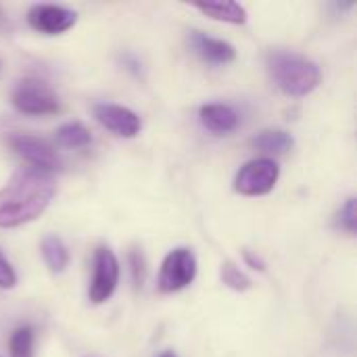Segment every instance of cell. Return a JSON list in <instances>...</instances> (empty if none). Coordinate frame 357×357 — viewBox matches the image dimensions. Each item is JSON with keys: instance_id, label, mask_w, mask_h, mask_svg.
<instances>
[{"instance_id": "cell-1", "label": "cell", "mask_w": 357, "mask_h": 357, "mask_svg": "<svg viewBox=\"0 0 357 357\" xmlns=\"http://www.w3.org/2000/svg\"><path fill=\"white\" fill-rule=\"evenodd\" d=\"M56 184L50 172L17 169L0 188V228H17L40 218L50 205Z\"/></svg>"}, {"instance_id": "cell-2", "label": "cell", "mask_w": 357, "mask_h": 357, "mask_svg": "<svg viewBox=\"0 0 357 357\" xmlns=\"http://www.w3.org/2000/svg\"><path fill=\"white\" fill-rule=\"evenodd\" d=\"M268 67L276 86L289 96H305L320 84V67L295 52L274 50L268 54Z\"/></svg>"}, {"instance_id": "cell-3", "label": "cell", "mask_w": 357, "mask_h": 357, "mask_svg": "<svg viewBox=\"0 0 357 357\" xmlns=\"http://www.w3.org/2000/svg\"><path fill=\"white\" fill-rule=\"evenodd\" d=\"M280 176V167L274 159H253L247 165L241 167V172L234 178L236 192L245 197H261L268 195Z\"/></svg>"}, {"instance_id": "cell-4", "label": "cell", "mask_w": 357, "mask_h": 357, "mask_svg": "<svg viewBox=\"0 0 357 357\" xmlns=\"http://www.w3.org/2000/svg\"><path fill=\"white\" fill-rule=\"evenodd\" d=\"M197 276V257L190 249H174L165 255L157 287L161 293H176L186 289Z\"/></svg>"}, {"instance_id": "cell-5", "label": "cell", "mask_w": 357, "mask_h": 357, "mask_svg": "<svg viewBox=\"0 0 357 357\" xmlns=\"http://www.w3.org/2000/svg\"><path fill=\"white\" fill-rule=\"evenodd\" d=\"M13 105L25 115H52L59 111L56 94L40 79L27 77L13 90Z\"/></svg>"}, {"instance_id": "cell-6", "label": "cell", "mask_w": 357, "mask_h": 357, "mask_svg": "<svg viewBox=\"0 0 357 357\" xmlns=\"http://www.w3.org/2000/svg\"><path fill=\"white\" fill-rule=\"evenodd\" d=\"M119 282V261L109 247H98L94 253V270L88 289L92 303H105L117 289Z\"/></svg>"}, {"instance_id": "cell-7", "label": "cell", "mask_w": 357, "mask_h": 357, "mask_svg": "<svg viewBox=\"0 0 357 357\" xmlns=\"http://www.w3.org/2000/svg\"><path fill=\"white\" fill-rule=\"evenodd\" d=\"M6 142L21 159L29 163V167L50 174L61 167V159L56 151L42 138H36L31 134H10Z\"/></svg>"}, {"instance_id": "cell-8", "label": "cell", "mask_w": 357, "mask_h": 357, "mask_svg": "<svg viewBox=\"0 0 357 357\" xmlns=\"http://www.w3.org/2000/svg\"><path fill=\"white\" fill-rule=\"evenodd\" d=\"M77 15L65 6H56V4H36L29 8L27 13V23L46 36H56L63 33L67 29H71L75 25Z\"/></svg>"}, {"instance_id": "cell-9", "label": "cell", "mask_w": 357, "mask_h": 357, "mask_svg": "<svg viewBox=\"0 0 357 357\" xmlns=\"http://www.w3.org/2000/svg\"><path fill=\"white\" fill-rule=\"evenodd\" d=\"M94 117L102 128L121 138H134L140 132V117L128 107L98 102L94 105Z\"/></svg>"}, {"instance_id": "cell-10", "label": "cell", "mask_w": 357, "mask_h": 357, "mask_svg": "<svg viewBox=\"0 0 357 357\" xmlns=\"http://www.w3.org/2000/svg\"><path fill=\"white\" fill-rule=\"evenodd\" d=\"M190 44H192L195 52L211 65H228L236 59V50L230 42L205 36L201 31H192Z\"/></svg>"}, {"instance_id": "cell-11", "label": "cell", "mask_w": 357, "mask_h": 357, "mask_svg": "<svg viewBox=\"0 0 357 357\" xmlns=\"http://www.w3.org/2000/svg\"><path fill=\"white\" fill-rule=\"evenodd\" d=\"M199 119L213 134H230L238 126V113L228 105H205L199 111Z\"/></svg>"}, {"instance_id": "cell-12", "label": "cell", "mask_w": 357, "mask_h": 357, "mask_svg": "<svg viewBox=\"0 0 357 357\" xmlns=\"http://www.w3.org/2000/svg\"><path fill=\"white\" fill-rule=\"evenodd\" d=\"M195 8H199L203 15L215 21H226L234 25H241L247 21V10L238 2H207V4H195Z\"/></svg>"}, {"instance_id": "cell-13", "label": "cell", "mask_w": 357, "mask_h": 357, "mask_svg": "<svg viewBox=\"0 0 357 357\" xmlns=\"http://www.w3.org/2000/svg\"><path fill=\"white\" fill-rule=\"evenodd\" d=\"M251 146L257 149V151H261V153L282 155V153L291 151L293 136L289 132H282V130H266V132H259L251 140Z\"/></svg>"}, {"instance_id": "cell-14", "label": "cell", "mask_w": 357, "mask_h": 357, "mask_svg": "<svg viewBox=\"0 0 357 357\" xmlns=\"http://www.w3.org/2000/svg\"><path fill=\"white\" fill-rule=\"evenodd\" d=\"M40 249H42V257H44L50 272L59 274L69 266V251H67L65 243L59 236H54V234L44 236Z\"/></svg>"}, {"instance_id": "cell-15", "label": "cell", "mask_w": 357, "mask_h": 357, "mask_svg": "<svg viewBox=\"0 0 357 357\" xmlns=\"http://www.w3.org/2000/svg\"><path fill=\"white\" fill-rule=\"evenodd\" d=\"M56 140L65 149H82V146H88L92 142V134L88 132L86 126L71 121V123H65L56 130Z\"/></svg>"}, {"instance_id": "cell-16", "label": "cell", "mask_w": 357, "mask_h": 357, "mask_svg": "<svg viewBox=\"0 0 357 357\" xmlns=\"http://www.w3.org/2000/svg\"><path fill=\"white\" fill-rule=\"evenodd\" d=\"M10 357H33V331L21 326L10 335Z\"/></svg>"}, {"instance_id": "cell-17", "label": "cell", "mask_w": 357, "mask_h": 357, "mask_svg": "<svg viewBox=\"0 0 357 357\" xmlns=\"http://www.w3.org/2000/svg\"><path fill=\"white\" fill-rule=\"evenodd\" d=\"M220 276H222V282H224L228 289H232V291L243 293V291H249V289H251V280H249V276H247L245 272H241L232 261L222 264Z\"/></svg>"}, {"instance_id": "cell-18", "label": "cell", "mask_w": 357, "mask_h": 357, "mask_svg": "<svg viewBox=\"0 0 357 357\" xmlns=\"http://www.w3.org/2000/svg\"><path fill=\"white\" fill-rule=\"evenodd\" d=\"M339 224L341 228L347 232V234H356V226H357V215H356V199L349 197L345 201V205L341 207L339 211Z\"/></svg>"}, {"instance_id": "cell-19", "label": "cell", "mask_w": 357, "mask_h": 357, "mask_svg": "<svg viewBox=\"0 0 357 357\" xmlns=\"http://www.w3.org/2000/svg\"><path fill=\"white\" fill-rule=\"evenodd\" d=\"M17 284V274L13 270V266L8 264V259L0 253V289H13Z\"/></svg>"}, {"instance_id": "cell-20", "label": "cell", "mask_w": 357, "mask_h": 357, "mask_svg": "<svg viewBox=\"0 0 357 357\" xmlns=\"http://www.w3.org/2000/svg\"><path fill=\"white\" fill-rule=\"evenodd\" d=\"M130 264H132V274H134V282L140 284L142 282V257L138 253L130 255Z\"/></svg>"}, {"instance_id": "cell-21", "label": "cell", "mask_w": 357, "mask_h": 357, "mask_svg": "<svg viewBox=\"0 0 357 357\" xmlns=\"http://www.w3.org/2000/svg\"><path fill=\"white\" fill-rule=\"evenodd\" d=\"M243 257H245V261H247V264H249V266H251L253 270L266 272V264H264V261H261L259 257H255V255H253L251 251H245V253H243Z\"/></svg>"}, {"instance_id": "cell-22", "label": "cell", "mask_w": 357, "mask_h": 357, "mask_svg": "<svg viewBox=\"0 0 357 357\" xmlns=\"http://www.w3.org/2000/svg\"><path fill=\"white\" fill-rule=\"evenodd\" d=\"M159 357H178V356H176L174 351H163V354H161Z\"/></svg>"}]
</instances>
